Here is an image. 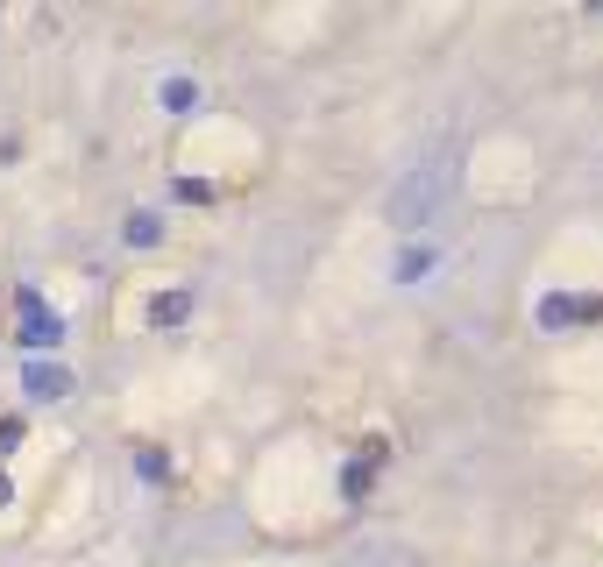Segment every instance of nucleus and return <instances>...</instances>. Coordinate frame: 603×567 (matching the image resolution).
<instances>
[{
	"label": "nucleus",
	"mask_w": 603,
	"mask_h": 567,
	"mask_svg": "<svg viewBox=\"0 0 603 567\" xmlns=\"http://www.w3.org/2000/svg\"><path fill=\"white\" fill-rule=\"evenodd\" d=\"M128 241H135V249H149V241H157V220L135 213V220H128Z\"/></svg>",
	"instance_id": "nucleus-4"
},
{
	"label": "nucleus",
	"mask_w": 603,
	"mask_h": 567,
	"mask_svg": "<svg viewBox=\"0 0 603 567\" xmlns=\"http://www.w3.org/2000/svg\"><path fill=\"white\" fill-rule=\"evenodd\" d=\"M440 199H447V164H440V156H419V164L398 178V192H391V227H398V234L433 227Z\"/></svg>",
	"instance_id": "nucleus-1"
},
{
	"label": "nucleus",
	"mask_w": 603,
	"mask_h": 567,
	"mask_svg": "<svg viewBox=\"0 0 603 567\" xmlns=\"http://www.w3.org/2000/svg\"><path fill=\"white\" fill-rule=\"evenodd\" d=\"M0 504H8V482H0Z\"/></svg>",
	"instance_id": "nucleus-5"
},
{
	"label": "nucleus",
	"mask_w": 603,
	"mask_h": 567,
	"mask_svg": "<svg viewBox=\"0 0 603 567\" xmlns=\"http://www.w3.org/2000/svg\"><path fill=\"white\" fill-rule=\"evenodd\" d=\"M22 383H29V397H43V404L71 390V376H64V369H43V362H29V376H22Z\"/></svg>",
	"instance_id": "nucleus-3"
},
{
	"label": "nucleus",
	"mask_w": 603,
	"mask_h": 567,
	"mask_svg": "<svg viewBox=\"0 0 603 567\" xmlns=\"http://www.w3.org/2000/svg\"><path fill=\"white\" fill-rule=\"evenodd\" d=\"M50 341H64V319L43 312L36 291H22V348H50Z\"/></svg>",
	"instance_id": "nucleus-2"
}]
</instances>
